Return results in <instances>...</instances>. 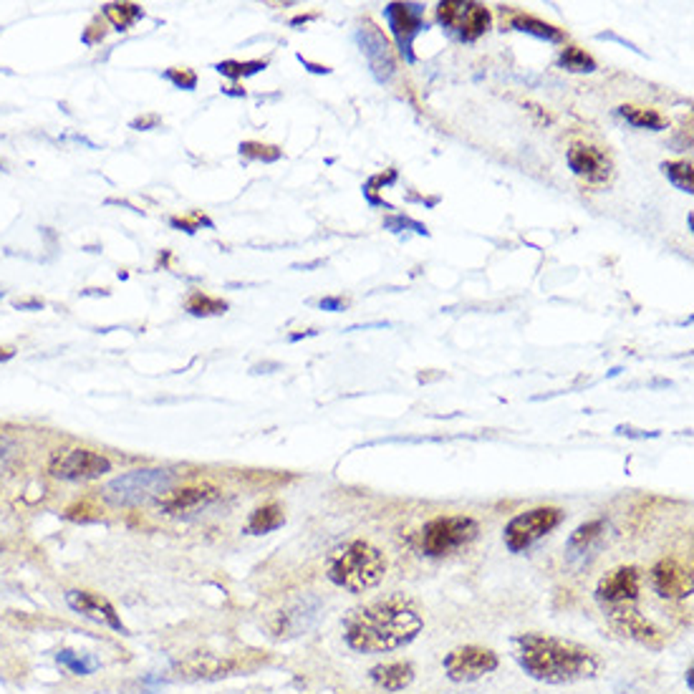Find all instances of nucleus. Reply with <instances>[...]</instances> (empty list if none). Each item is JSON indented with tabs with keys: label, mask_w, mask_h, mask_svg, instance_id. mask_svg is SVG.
Returning a JSON list of instances; mask_svg holds the SVG:
<instances>
[{
	"label": "nucleus",
	"mask_w": 694,
	"mask_h": 694,
	"mask_svg": "<svg viewBox=\"0 0 694 694\" xmlns=\"http://www.w3.org/2000/svg\"><path fill=\"white\" fill-rule=\"evenodd\" d=\"M422 628L419 608L404 596H389L356 608L343 624V639L359 654H386L409 647Z\"/></svg>",
	"instance_id": "f257e3e1"
},
{
	"label": "nucleus",
	"mask_w": 694,
	"mask_h": 694,
	"mask_svg": "<svg viewBox=\"0 0 694 694\" xmlns=\"http://www.w3.org/2000/svg\"><path fill=\"white\" fill-rule=\"evenodd\" d=\"M513 654L520 669L546 684H573L591 679L598 672L594 651L581 644L543 634H520L513 641Z\"/></svg>",
	"instance_id": "f03ea898"
},
{
	"label": "nucleus",
	"mask_w": 694,
	"mask_h": 694,
	"mask_svg": "<svg viewBox=\"0 0 694 694\" xmlns=\"http://www.w3.org/2000/svg\"><path fill=\"white\" fill-rule=\"evenodd\" d=\"M329 581L352 594H364L384 581L386 558L366 540H352L331 556Z\"/></svg>",
	"instance_id": "7ed1b4c3"
},
{
	"label": "nucleus",
	"mask_w": 694,
	"mask_h": 694,
	"mask_svg": "<svg viewBox=\"0 0 694 694\" xmlns=\"http://www.w3.org/2000/svg\"><path fill=\"white\" fill-rule=\"evenodd\" d=\"M172 485H175L172 470L144 467V470H132V473H124L109 480L101 487V497H104V503L114 507H137L149 503V500H159L172 490Z\"/></svg>",
	"instance_id": "20e7f679"
},
{
	"label": "nucleus",
	"mask_w": 694,
	"mask_h": 694,
	"mask_svg": "<svg viewBox=\"0 0 694 694\" xmlns=\"http://www.w3.org/2000/svg\"><path fill=\"white\" fill-rule=\"evenodd\" d=\"M477 533H480L477 520L467 515H442L422 528L419 548L432 558H440L452 551H460L463 546H470L477 538Z\"/></svg>",
	"instance_id": "39448f33"
},
{
	"label": "nucleus",
	"mask_w": 694,
	"mask_h": 694,
	"mask_svg": "<svg viewBox=\"0 0 694 694\" xmlns=\"http://www.w3.org/2000/svg\"><path fill=\"white\" fill-rule=\"evenodd\" d=\"M561 520V507H533L528 513H520L505 526L507 551H528L533 543H538L543 536H548L553 528H558Z\"/></svg>",
	"instance_id": "423d86ee"
},
{
	"label": "nucleus",
	"mask_w": 694,
	"mask_h": 694,
	"mask_svg": "<svg viewBox=\"0 0 694 694\" xmlns=\"http://www.w3.org/2000/svg\"><path fill=\"white\" fill-rule=\"evenodd\" d=\"M111 473V463L99 452L84 450H61L48 460V475L64 483H88L99 480L101 475Z\"/></svg>",
	"instance_id": "0eeeda50"
},
{
	"label": "nucleus",
	"mask_w": 694,
	"mask_h": 694,
	"mask_svg": "<svg viewBox=\"0 0 694 694\" xmlns=\"http://www.w3.org/2000/svg\"><path fill=\"white\" fill-rule=\"evenodd\" d=\"M444 674L450 677L452 682L464 684V682H477L483 679L485 674H493L500 667V659L493 649L487 647H477V644H467V647H457L452 649L444 661Z\"/></svg>",
	"instance_id": "6e6552de"
},
{
	"label": "nucleus",
	"mask_w": 694,
	"mask_h": 694,
	"mask_svg": "<svg viewBox=\"0 0 694 694\" xmlns=\"http://www.w3.org/2000/svg\"><path fill=\"white\" fill-rule=\"evenodd\" d=\"M437 18L444 28H450L452 34L463 41H475L485 34L490 28V11L480 3H457V0H447L437 5Z\"/></svg>",
	"instance_id": "1a4fd4ad"
},
{
	"label": "nucleus",
	"mask_w": 694,
	"mask_h": 694,
	"mask_svg": "<svg viewBox=\"0 0 694 694\" xmlns=\"http://www.w3.org/2000/svg\"><path fill=\"white\" fill-rule=\"evenodd\" d=\"M608 621H611V627L617 628L618 634H624L628 639L639 641V644L649 647V649H661V647H664V634H661V628L654 627L647 617H641L637 608H628L627 604L611 607Z\"/></svg>",
	"instance_id": "9d476101"
},
{
	"label": "nucleus",
	"mask_w": 694,
	"mask_h": 694,
	"mask_svg": "<svg viewBox=\"0 0 694 694\" xmlns=\"http://www.w3.org/2000/svg\"><path fill=\"white\" fill-rule=\"evenodd\" d=\"M66 604L71 611H77L81 617L91 618V621H97V624L111 628V631L127 634L122 617L117 614V608H114V604H111L107 596L74 588V591H66Z\"/></svg>",
	"instance_id": "9b49d317"
},
{
	"label": "nucleus",
	"mask_w": 694,
	"mask_h": 694,
	"mask_svg": "<svg viewBox=\"0 0 694 694\" xmlns=\"http://www.w3.org/2000/svg\"><path fill=\"white\" fill-rule=\"evenodd\" d=\"M651 588L661 598H687L692 596V571L677 558H661L649 573Z\"/></svg>",
	"instance_id": "f8f14e48"
},
{
	"label": "nucleus",
	"mask_w": 694,
	"mask_h": 694,
	"mask_svg": "<svg viewBox=\"0 0 694 694\" xmlns=\"http://www.w3.org/2000/svg\"><path fill=\"white\" fill-rule=\"evenodd\" d=\"M386 21H389V28L397 38L402 54L407 56L409 61L414 58L412 56V41L414 36L424 28V21H422V5L417 3H392L386 5Z\"/></svg>",
	"instance_id": "ddd939ff"
},
{
	"label": "nucleus",
	"mask_w": 694,
	"mask_h": 694,
	"mask_svg": "<svg viewBox=\"0 0 694 694\" xmlns=\"http://www.w3.org/2000/svg\"><path fill=\"white\" fill-rule=\"evenodd\" d=\"M639 581L641 576L634 566H621V568H614L611 573H607L598 586H596V596L601 601H607L611 607H618V604H627V601H637L639 598Z\"/></svg>",
	"instance_id": "4468645a"
},
{
	"label": "nucleus",
	"mask_w": 694,
	"mask_h": 694,
	"mask_svg": "<svg viewBox=\"0 0 694 694\" xmlns=\"http://www.w3.org/2000/svg\"><path fill=\"white\" fill-rule=\"evenodd\" d=\"M359 44H362V54L366 56L374 77L379 81H389L392 74H394V54H392L384 34L376 28L374 23L366 21L362 26V31H359Z\"/></svg>",
	"instance_id": "2eb2a0df"
},
{
	"label": "nucleus",
	"mask_w": 694,
	"mask_h": 694,
	"mask_svg": "<svg viewBox=\"0 0 694 694\" xmlns=\"http://www.w3.org/2000/svg\"><path fill=\"white\" fill-rule=\"evenodd\" d=\"M568 167L586 182H607L611 177V159L591 144H573L568 149Z\"/></svg>",
	"instance_id": "dca6fc26"
},
{
	"label": "nucleus",
	"mask_w": 694,
	"mask_h": 694,
	"mask_svg": "<svg viewBox=\"0 0 694 694\" xmlns=\"http://www.w3.org/2000/svg\"><path fill=\"white\" fill-rule=\"evenodd\" d=\"M232 669H235V661L220 659L215 654H192L188 659L175 661V667H172L177 679H185V682L218 679V677H228Z\"/></svg>",
	"instance_id": "f3484780"
},
{
	"label": "nucleus",
	"mask_w": 694,
	"mask_h": 694,
	"mask_svg": "<svg viewBox=\"0 0 694 694\" xmlns=\"http://www.w3.org/2000/svg\"><path fill=\"white\" fill-rule=\"evenodd\" d=\"M215 497H218V490L212 485L182 487V490H169L167 495L157 500V505L167 515H182V513H192L198 507L209 505Z\"/></svg>",
	"instance_id": "a211bd4d"
},
{
	"label": "nucleus",
	"mask_w": 694,
	"mask_h": 694,
	"mask_svg": "<svg viewBox=\"0 0 694 694\" xmlns=\"http://www.w3.org/2000/svg\"><path fill=\"white\" fill-rule=\"evenodd\" d=\"M369 677L384 692H402V689H407L409 684L414 682V667L409 661H389V664L374 667L369 672Z\"/></svg>",
	"instance_id": "6ab92c4d"
},
{
	"label": "nucleus",
	"mask_w": 694,
	"mask_h": 694,
	"mask_svg": "<svg viewBox=\"0 0 694 694\" xmlns=\"http://www.w3.org/2000/svg\"><path fill=\"white\" fill-rule=\"evenodd\" d=\"M286 523V515H283V507L278 503H268V505L258 507L250 520H248V533L253 536H265V533H273L281 526Z\"/></svg>",
	"instance_id": "aec40b11"
},
{
	"label": "nucleus",
	"mask_w": 694,
	"mask_h": 694,
	"mask_svg": "<svg viewBox=\"0 0 694 694\" xmlns=\"http://www.w3.org/2000/svg\"><path fill=\"white\" fill-rule=\"evenodd\" d=\"M56 661L61 669L77 674V677H87V674H94L99 669V659H94L91 654H78L74 649H61L56 654Z\"/></svg>",
	"instance_id": "412c9836"
},
{
	"label": "nucleus",
	"mask_w": 694,
	"mask_h": 694,
	"mask_svg": "<svg viewBox=\"0 0 694 694\" xmlns=\"http://www.w3.org/2000/svg\"><path fill=\"white\" fill-rule=\"evenodd\" d=\"M104 15L114 23L117 31H129L134 23L139 21L144 15V11L137 5V3H107L104 8Z\"/></svg>",
	"instance_id": "4be33fe9"
},
{
	"label": "nucleus",
	"mask_w": 694,
	"mask_h": 694,
	"mask_svg": "<svg viewBox=\"0 0 694 694\" xmlns=\"http://www.w3.org/2000/svg\"><path fill=\"white\" fill-rule=\"evenodd\" d=\"M618 114H621L631 127H639V129H651V132H661V129H667V119L661 117L659 111H654V109H641V107H618Z\"/></svg>",
	"instance_id": "5701e85b"
},
{
	"label": "nucleus",
	"mask_w": 694,
	"mask_h": 694,
	"mask_svg": "<svg viewBox=\"0 0 694 694\" xmlns=\"http://www.w3.org/2000/svg\"><path fill=\"white\" fill-rule=\"evenodd\" d=\"M664 169V175L672 179L677 188L682 189V192H694V167L692 162H687V159H679V162H664L661 165Z\"/></svg>",
	"instance_id": "b1692460"
},
{
	"label": "nucleus",
	"mask_w": 694,
	"mask_h": 694,
	"mask_svg": "<svg viewBox=\"0 0 694 694\" xmlns=\"http://www.w3.org/2000/svg\"><path fill=\"white\" fill-rule=\"evenodd\" d=\"M561 66L566 71H576V74H591L596 71V61L578 46H566L561 51Z\"/></svg>",
	"instance_id": "393cba45"
},
{
	"label": "nucleus",
	"mask_w": 694,
	"mask_h": 694,
	"mask_svg": "<svg viewBox=\"0 0 694 694\" xmlns=\"http://www.w3.org/2000/svg\"><path fill=\"white\" fill-rule=\"evenodd\" d=\"M513 28H518L523 34H533L538 38H546V41H561L563 36L558 28H553L551 23H543L538 18H530V15H518L513 21Z\"/></svg>",
	"instance_id": "a878e982"
},
{
	"label": "nucleus",
	"mask_w": 694,
	"mask_h": 694,
	"mask_svg": "<svg viewBox=\"0 0 694 694\" xmlns=\"http://www.w3.org/2000/svg\"><path fill=\"white\" fill-rule=\"evenodd\" d=\"M188 311L192 316H220L228 311V303L220 298L205 296V293H192L188 301Z\"/></svg>",
	"instance_id": "bb28decb"
},
{
	"label": "nucleus",
	"mask_w": 694,
	"mask_h": 694,
	"mask_svg": "<svg viewBox=\"0 0 694 694\" xmlns=\"http://www.w3.org/2000/svg\"><path fill=\"white\" fill-rule=\"evenodd\" d=\"M601 530H604V523L601 520H594V523H586L581 528L573 533L568 538V548L571 551H586L594 540L601 538Z\"/></svg>",
	"instance_id": "cd10ccee"
},
{
	"label": "nucleus",
	"mask_w": 694,
	"mask_h": 694,
	"mask_svg": "<svg viewBox=\"0 0 694 694\" xmlns=\"http://www.w3.org/2000/svg\"><path fill=\"white\" fill-rule=\"evenodd\" d=\"M268 66L265 61H222L218 64V71H220L222 77H230V78H245V77H253V74H260L263 68Z\"/></svg>",
	"instance_id": "c85d7f7f"
},
{
	"label": "nucleus",
	"mask_w": 694,
	"mask_h": 694,
	"mask_svg": "<svg viewBox=\"0 0 694 694\" xmlns=\"http://www.w3.org/2000/svg\"><path fill=\"white\" fill-rule=\"evenodd\" d=\"M240 155L250 157V159L276 162L278 157H281V149H278V147H268V144H260V142H243L240 144Z\"/></svg>",
	"instance_id": "c756f323"
},
{
	"label": "nucleus",
	"mask_w": 694,
	"mask_h": 694,
	"mask_svg": "<svg viewBox=\"0 0 694 694\" xmlns=\"http://www.w3.org/2000/svg\"><path fill=\"white\" fill-rule=\"evenodd\" d=\"M165 78L167 81H172L177 88H188V91H192V88L198 87V77H195L189 68H169V71H165Z\"/></svg>",
	"instance_id": "7c9ffc66"
},
{
	"label": "nucleus",
	"mask_w": 694,
	"mask_h": 694,
	"mask_svg": "<svg viewBox=\"0 0 694 694\" xmlns=\"http://www.w3.org/2000/svg\"><path fill=\"white\" fill-rule=\"evenodd\" d=\"M15 309H44V303H38V301H31V303H15Z\"/></svg>",
	"instance_id": "2f4dec72"
},
{
	"label": "nucleus",
	"mask_w": 694,
	"mask_h": 694,
	"mask_svg": "<svg viewBox=\"0 0 694 694\" xmlns=\"http://www.w3.org/2000/svg\"><path fill=\"white\" fill-rule=\"evenodd\" d=\"M321 306H323V309H339V306H342V301H333V298H329V301H321Z\"/></svg>",
	"instance_id": "473e14b6"
},
{
	"label": "nucleus",
	"mask_w": 694,
	"mask_h": 694,
	"mask_svg": "<svg viewBox=\"0 0 694 694\" xmlns=\"http://www.w3.org/2000/svg\"><path fill=\"white\" fill-rule=\"evenodd\" d=\"M13 349H0V362H8V359H13Z\"/></svg>",
	"instance_id": "72a5a7b5"
},
{
	"label": "nucleus",
	"mask_w": 694,
	"mask_h": 694,
	"mask_svg": "<svg viewBox=\"0 0 694 694\" xmlns=\"http://www.w3.org/2000/svg\"><path fill=\"white\" fill-rule=\"evenodd\" d=\"M0 298H3V291H0Z\"/></svg>",
	"instance_id": "f704fd0d"
},
{
	"label": "nucleus",
	"mask_w": 694,
	"mask_h": 694,
	"mask_svg": "<svg viewBox=\"0 0 694 694\" xmlns=\"http://www.w3.org/2000/svg\"><path fill=\"white\" fill-rule=\"evenodd\" d=\"M0 548H3V546H0Z\"/></svg>",
	"instance_id": "c9c22d12"
},
{
	"label": "nucleus",
	"mask_w": 694,
	"mask_h": 694,
	"mask_svg": "<svg viewBox=\"0 0 694 694\" xmlns=\"http://www.w3.org/2000/svg\"><path fill=\"white\" fill-rule=\"evenodd\" d=\"M0 452H3V450H0Z\"/></svg>",
	"instance_id": "e433bc0d"
}]
</instances>
